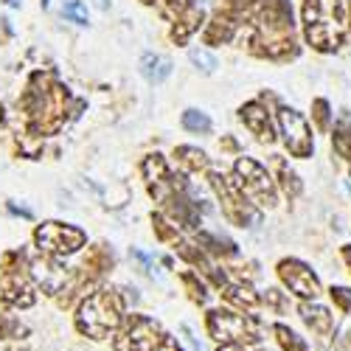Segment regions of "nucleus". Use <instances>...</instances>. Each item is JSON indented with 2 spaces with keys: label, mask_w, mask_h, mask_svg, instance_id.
<instances>
[{
  "label": "nucleus",
  "mask_w": 351,
  "mask_h": 351,
  "mask_svg": "<svg viewBox=\"0 0 351 351\" xmlns=\"http://www.w3.org/2000/svg\"><path fill=\"white\" fill-rule=\"evenodd\" d=\"M348 32L343 0H306L304 3V34L315 51L332 53L343 45Z\"/></svg>",
  "instance_id": "f257e3e1"
},
{
  "label": "nucleus",
  "mask_w": 351,
  "mask_h": 351,
  "mask_svg": "<svg viewBox=\"0 0 351 351\" xmlns=\"http://www.w3.org/2000/svg\"><path fill=\"white\" fill-rule=\"evenodd\" d=\"M121 320V304L112 292H99L79 309V329L90 337H107Z\"/></svg>",
  "instance_id": "f03ea898"
},
{
  "label": "nucleus",
  "mask_w": 351,
  "mask_h": 351,
  "mask_svg": "<svg viewBox=\"0 0 351 351\" xmlns=\"http://www.w3.org/2000/svg\"><path fill=\"white\" fill-rule=\"evenodd\" d=\"M278 124H281V135H284L287 149L295 158H309L315 143H312V130H309L304 115L284 107V110H278Z\"/></svg>",
  "instance_id": "7ed1b4c3"
},
{
  "label": "nucleus",
  "mask_w": 351,
  "mask_h": 351,
  "mask_svg": "<svg viewBox=\"0 0 351 351\" xmlns=\"http://www.w3.org/2000/svg\"><path fill=\"white\" fill-rule=\"evenodd\" d=\"M237 171H239V178H242L239 183H242V189H245L247 197H253L258 206H276V189H273V183L267 178V171L261 169L256 160L242 158L237 163Z\"/></svg>",
  "instance_id": "20e7f679"
},
{
  "label": "nucleus",
  "mask_w": 351,
  "mask_h": 351,
  "mask_svg": "<svg viewBox=\"0 0 351 351\" xmlns=\"http://www.w3.org/2000/svg\"><path fill=\"white\" fill-rule=\"evenodd\" d=\"M208 329H211L214 340H222V343H239L242 346V343L258 340L253 324H247L242 315H233V312H211Z\"/></svg>",
  "instance_id": "39448f33"
},
{
  "label": "nucleus",
  "mask_w": 351,
  "mask_h": 351,
  "mask_svg": "<svg viewBox=\"0 0 351 351\" xmlns=\"http://www.w3.org/2000/svg\"><path fill=\"white\" fill-rule=\"evenodd\" d=\"M278 276H281V281L295 292L298 298H317L320 295V284H317V276L304 265V261H298V258H287V261H281L278 265Z\"/></svg>",
  "instance_id": "423d86ee"
},
{
  "label": "nucleus",
  "mask_w": 351,
  "mask_h": 351,
  "mask_svg": "<svg viewBox=\"0 0 351 351\" xmlns=\"http://www.w3.org/2000/svg\"><path fill=\"white\" fill-rule=\"evenodd\" d=\"M82 242H84V233L71 225L45 222L37 230V245L48 253H73L76 247H82Z\"/></svg>",
  "instance_id": "0eeeda50"
},
{
  "label": "nucleus",
  "mask_w": 351,
  "mask_h": 351,
  "mask_svg": "<svg viewBox=\"0 0 351 351\" xmlns=\"http://www.w3.org/2000/svg\"><path fill=\"white\" fill-rule=\"evenodd\" d=\"M158 326L146 317H132V324L121 335V340L115 343L119 351H155L158 346Z\"/></svg>",
  "instance_id": "6e6552de"
},
{
  "label": "nucleus",
  "mask_w": 351,
  "mask_h": 351,
  "mask_svg": "<svg viewBox=\"0 0 351 351\" xmlns=\"http://www.w3.org/2000/svg\"><path fill=\"white\" fill-rule=\"evenodd\" d=\"M32 273L40 281V287L45 292H51V295H56L68 281V270L62 265H56V261H48V258H37L32 265Z\"/></svg>",
  "instance_id": "1a4fd4ad"
},
{
  "label": "nucleus",
  "mask_w": 351,
  "mask_h": 351,
  "mask_svg": "<svg viewBox=\"0 0 351 351\" xmlns=\"http://www.w3.org/2000/svg\"><path fill=\"white\" fill-rule=\"evenodd\" d=\"M301 315H304V320H306V326L312 329V332H317V335H332V329H335V317H332V312L326 309V306H317V304H301Z\"/></svg>",
  "instance_id": "9d476101"
},
{
  "label": "nucleus",
  "mask_w": 351,
  "mask_h": 351,
  "mask_svg": "<svg viewBox=\"0 0 351 351\" xmlns=\"http://www.w3.org/2000/svg\"><path fill=\"white\" fill-rule=\"evenodd\" d=\"M242 121H245L261 141H270V138H273L270 119H267V112L261 110L258 104H247V107H242Z\"/></svg>",
  "instance_id": "9b49d317"
},
{
  "label": "nucleus",
  "mask_w": 351,
  "mask_h": 351,
  "mask_svg": "<svg viewBox=\"0 0 351 351\" xmlns=\"http://www.w3.org/2000/svg\"><path fill=\"white\" fill-rule=\"evenodd\" d=\"M141 73L149 79V82L160 84V82L171 73V62L163 60V56H158V53H143V60H141Z\"/></svg>",
  "instance_id": "f8f14e48"
},
{
  "label": "nucleus",
  "mask_w": 351,
  "mask_h": 351,
  "mask_svg": "<svg viewBox=\"0 0 351 351\" xmlns=\"http://www.w3.org/2000/svg\"><path fill=\"white\" fill-rule=\"evenodd\" d=\"M335 152L351 160V115H340V121L335 124Z\"/></svg>",
  "instance_id": "ddd939ff"
},
{
  "label": "nucleus",
  "mask_w": 351,
  "mask_h": 351,
  "mask_svg": "<svg viewBox=\"0 0 351 351\" xmlns=\"http://www.w3.org/2000/svg\"><path fill=\"white\" fill-rule=\"evenodd\" d=\"M273 335H276V340H278V346L284 348V351H306V340H301L292 329H287V326H273Z\"/></svg>",
  "instance_id": "4468645a"
},
{
  "label": "nucleus",
  "mask_w": 351,
  "mask_h": 351,
  "mask_svg": "<svg viewBox=\"0 0 351 351\" xmlns=\"http://www.w3.org/2000/svg\"><path fill=\"white\" fill-rule=\"evenodd\" d=\"M183 127L191 132H208L211 130V119L206 112H197V110H186L183 112Z\"/></svg>",
  "instance_id": "2eb2a0df"
},
{
  "label": "nucleus",
  "mask_w": 351,
  "mask_h": 351,
  "mask_svg": "<svg viewBox=\"0 0 351 351\" xmlns=\"http://www.w3.org/2000/svg\"><path fill=\"white\" fill-rule=\"evenodd\" d=\"M62 14L76 25H87V9L82 6V0H62Z\"/></svg>",
  "instance_id": "dca6fc26"
},
{
  "label": "nucleus",
  "mask_w": 351,
  "mask_h": 351,
  "mask_svg": "<svg viewBox=\"0 0 351 351\" xmlns=\"http://www.w3.org/2000/svg\"><path fill=\"white\" fill-rule=\"evenodd\" d=\"M189 56H191L194 65H202V71H214V68H217V60H214L211 53H206V51H197V48H194Z\"/></svg>",
  "instance_id": "f3484780"
},
{
  "label": "nucleus",
  "mask_w": 351,
  "mask_h": 351,
  "mask_svg": "<svg viewBox=\"0 0 351 351\" xmlns=\"http://www.w3.org/2000/svg\"><path fill=\"white\" fill-rule=\"evenodd\" d=\"M332 301H335L343 312H348V309H351V289H346V287H332Z\"/></svg>",
  "instance_id": "a211bd4d"
},
{
  "label": "nucleus",
  "mask_w": 351,
  "mask_h": 351,
  "mask_svg": "<svg viewBox=\"0 0 351 351\" xmlns=\"http://www.w3.org/2000/svg\"><path fill=\"white\" fill-rule=\"evenodd\" d=\"M284 186H287V191H292V197L301 191V186L295 183V174H292V171H284Z\"/></svg>",
  "instance_id": "6ab92c4d"
},
{
  "label": "nucleus",
  "mask_w": 351,
  "mask_h": 351,
  "mask_svg": "<svg viewBox=\"0 0 351 351\" xmlns=\"http://www.w3.org/2000/svg\"><path fill=\"white\" fill-rule=\"evenodd\" d=\"M155 351H183L180 346H178V340H171V337H166L160 346H155Z\"/></svg>",
  "instance_id": "aec40b11"
},
{
  "label": "nucleus",
  "mask_w": 351,
  "mask_h": 351,
  "mask_svg": "<svg viewBox=\"0 0 351 351\" xmlns=\"http://www.w3.org/2000/svg\"><path fill=\"white\" fill-rule=\"evenodd\" d=\"M93 3H96V9H101V12H107V9H110L107 0H93Z\"/></svg>",
  "instance_id": "412c9836"
},
{
  "label": "nucleus",
  "mask_w": 351,
  "mask_h": 351,
  "mask_svg": "<svg viewBox=\"0 0 351 351\" xmlns=\"http://www.w3.org/2000/svg\"><path fill=\"white\" fill-rule=\"evenodd\" d=\"M346 3H348V28H351V0H346Z\"/></svg>",
  "instance_id": "4be33fe9"
}]
</instances>
